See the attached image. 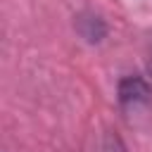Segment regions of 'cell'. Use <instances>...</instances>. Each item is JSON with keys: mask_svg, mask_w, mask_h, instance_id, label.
I'll use <instances>...</instances> for the list:
<instances>
[{"mask_svg": "<svg viewBox=\"0 0 152 152\" xmlns=\"http://www.w3.org/2000/svg\"><path fill=\"white\" fill-rule=\"evenodd\" d=\"M119 104L126 112H140L152 107V86L142 76H126L119 81Z\"/></svg>", "mask_w": 152, "mask_h": 152, "instance_id": "obj_1", "label": "cell"}, {"mask_svg": "<svg viewBox=\"0 0 152 152\" xmlns=\"http://www.w3.org/2000/svg\"><path fill=\"white\" fill-rule=\"evenodd\" d=\"M76 26H78V33H81L88 43H100V40L104 38V33H107L104 21H102L100 17H95V14H81V17L76 19Z\"/></svg>", "mask_w": 152, "mask_h": 152, "instance_id": "obj_2", "label": "cell"}, {"mask_svg": "<svg viewBox=\"0 0 152 152\" xmlns=\"http://www.w3.org/2000/svg\"><path fill=\"white\" fill-rule=\"evenodd\" d=\"M147 69H150V74H152V48H150V57H147Z\"/></svg>", "mask_w": 152, "mask_h": 152, "instance_id": "obj_3", "label": "cell"}]
</instances>
